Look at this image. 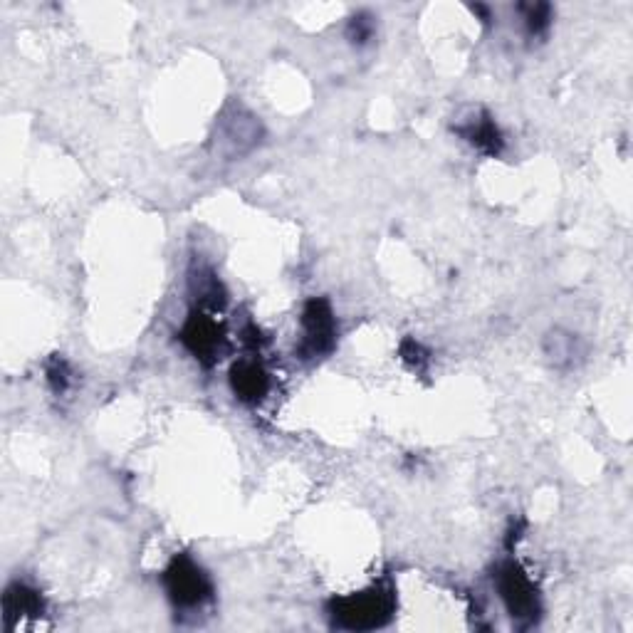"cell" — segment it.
Instances as JSON below:
<instances>
[{
    "instance_id": "6da1fadb",
    "label": "cell",
    "mask_w": 633,
    "mask_h": 633,
    "mask_svg": "<svg viewBox=\"0 0 633 633\" xmlns=\"http://www.w3.org/2000/svg\"><path fill=\"white\" fill-rule=\"evenodd\" d=\"M391 614H394V591L384 587L359 591V594L334 599L329 604L332 624L347 631L381 629L384 624H389Z\"/></svg>"
},
{
    "instance_id": "7a4b0ae2",
    "label": "cell",
    "mask_w": 633,
    "mask_h": 633,
    "mask_svg": "<svg viewBox=\"0 0 633 633\" xmlns=\"http://www.w3.org/2000/svg\"><path fill=\"white\" fill-rule=\"evenodd\" d=\"M164 587L176 611H196L211 601L213 587L208 574L188 554H179L164 572Z\"/></svg>"
},
{
    "instance_id": "3957f363",
    "label": "cell",
    "mask_w": 633,
    "mask_h": 633,
    "mask_svg": "<svg viewBox=\"0 0 633 633\" xmlns=\"http://www.w3.org/2000/svg\"><path fill=\"white\" fill-rule=\"evenodd\" d=\"M260 139H263V127H260L258 119L240 104H228L216 124V136H213L218 151L228 159H238V156L253 151L260 144Z\"/></svg>"
},
{
    "instance_id": "277c9868",
    "label": "cell",
    "mask_w": 633,
    "mask_h": 633,
    "mask_svg": "<svg viewBox=\"0 0 633 633\" xmlns=\"http://www.w3.org/2000/svg\"><path fill=\"white\" fill-rule=\"evenodd\" d=\"M495 587H498L502 604L507 606L512 619L535 624L537 616H540V596H537L535 584L520 564H500L498 574H495Z\"/></svg>"
},
{
    "instance_id": "5b68a950",
    "label": "cell",
    "mask_w": 633,
    "mask_h": 633,
    "mask_svg": "<svg viewBox=\"0 0 633 633\" xmlns=\"http://www.w3.org/2000/svg\"><path fill=\"white\" fill-rule=\"evenodd\" d=\"M302 327H305V339H302L300 354H305V359L332 352L337 342V322L327 300L307 302L302 312Z\"/></svg>"
},
{
    "instance_id": "8992f818",
    "label": "cell",
    "mask_w": 633,
    "mask_h": 633,
    "mask_svg": "<svg viewBox=\"0 0 633 633\" xmlns=\"http://www.w3.org/2000/svg\"><path fill=\"white\" fill-rule=\"evenodd\" d=\"M181 342L196 354L198 362L213 364L223 349V332L211 317L193 312L181 329Z\"/></svg>"
},
{
    "instance_id": "52a82bcc",
    "label": "cell",
    "mask_w": 633,
    "mask_h": 633,
    "mask_svg": "<svg viewBox=\"0 0 633 633\" xmlns=\"http://www.w3.org/2000/svg\"><path fill=\"white\" fill-rule=\"evenodd\" d=\"M230 386H233L235 396L245 404H258L263 396L268 394L270 379L263 364L253 362V359H243L230 369Z\"/></svg>"
},
{
    "instance_id": "ba28073f",
    "label": "cell",
    "mask_w": 633,
    "mask_h": 633,
    "mask_svg": "<svg viewBox=\"0 0 633 633\" xmlns=\"http://www.w3.org/2000/svg\"><path fill=\"white\" fill-rule=\"evenodd\" d=\"M3 611H5V624L8 629L13 626L15 619L20 616H40L43 614V599L35 589L25 587V584H13L8 587L3 596Z\"/></svg>"
},
{
    "instance_id": "9c48e42d",
    "label": "cell",
    "mask_w": 633,
    "mask_h": 633,
    "mask_svg": "<svg viewBox=\"0 0 633 633\" xmlns=\"http://www.w3.org/2000/svg\"><path fill=\"white\" fill-rule=\"evenodd\" d=\"M191 292L196 297V302L201 307H208V310H221L226 305V290H223L221 280L216 277V272L211 268H193L191 277Z\"/></svg>"
},
{
    "instance_id": "30bf717a",
    "label": "cell",
    "mask_w": 633,
    "mask_h": 633,
    "mask_svg": "<svg viewBox=\"0 0 633 633\" xmlns=\"http://www.w3.org/2000/svg\"><path fill=\"white\" fill-rule=\"evenodd\" d=\"M458 132L465 136V139L470 141L473 146H478L480 151H485V154L495 156L502 151V134L500 129L495 127L493 119L488 117V114L483 112V117L480 119H470L465 127H458Z\"/></svg>"
},
{
    "instance_id": "8fae6325",
    "label": "cell",
    "mask_w": 633,
    "mask_h": 633,
    "mask_svg": "<svg viewBox=\"0 0 633 633\" xmlns=\"http://www.w3.org/2000/svg\"><path fill=\"white\" fill-rule=\"evenodd\" d=\"M544 354H547L552 366H557V369H569L579 357L577 339H574V334L554 329V332H549L547 339H544Z\"/></svg>"
},
{
    "instance_id": "7c38bea8",
    "label": "cell",
    "mask_w": 633,
    "mask_h": 633,
    "mask_svg": "<svg viewBox=\"0 0 633 633\" xmlns=\"http://www.w3.org/2000/svg\"><path fill=\"white\" fill-rule=\"evenodd\" d=\"M525 10H527V15H525L527 30H530L532 35L544 33L549 25V5H530V8H525Z\"/></svg>"
},
{
    "instance_id": "4fadbf2b",
    "label": "cell",
    "mask_w": 633,
    "mask_h": 633,
    "mask_svg": "<svg viewBox=\"0 0 633 633\" xmlns=\"http://www.w3.org/2000/svg\"><path fill=\"white\" fill-rule=\"evenodd\" d=\"M371 35H374V23H371L369 15L366 13L357 15V18L352 20V25H349V38H352V43H357V45L369 43Z\"/></svg>"
},
{
    "instance_id": "5bb4252c",
    "label": "cell",
    "mask_w": 633,
    "mask_h": 633,
    "mask_svg": "<svg viewBox=\"0 0 633 633\" xmlns=\"http://www.w3.org/2000/svg\"><path fill=\"white\" fill-rule=\"evenodd\" d=\"M47 379H50L52 389H55L57 394H62V391L67 389V384H70V371H67V364L62 362L60 357L47 366Z\"/></svg>"
}]
</instances>
